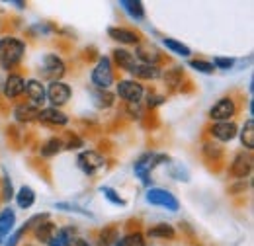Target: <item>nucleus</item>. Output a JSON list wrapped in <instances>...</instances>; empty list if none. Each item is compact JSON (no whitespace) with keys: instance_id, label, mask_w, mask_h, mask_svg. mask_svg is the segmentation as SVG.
Listing matches in <instances>:
<instances>
[{"instance_id":"393cba45","label":"nucleus","mask_w":254,"mask_h":246,"mask_svg":"<svg viewBox=\"0 0 254 246\" xmlns=\"http://www.w3.org/2000/svg\"><path fill=\"white\" fill-rule=\"evenodd\" d=\"M241 141H243V145L249 149V151H253L254 149V120H247L245 125H243V131H241Z\"/></svg>"},{"instance_id":"79ce46f5","label":"nucleus","mask_w":254,"mask_h":246,"mask_svg":"<svg viewBox=\"0 0 254 246\" xmlns=\"http://www.w3.org/2000/svg\"><path fill=\"white\" fill-rule=\"evenodd\" d=\"M2 86H4V78L0 76V90H2Z\"/></svg>"},{"instance_id":"c9c22d12","label":"nucleus","mask_w":254,"mask_h":246,"mask_svg":"<svg viewBox=\"0 0 254 246\" xmlns=\"http://www.w3.org/2000/svg\"><path fill=\"white\" fill-rule=\"evenodd\" d=\"M96 104L100 106V108H110L112 104H114V96L112 94H108L106 90H100V92H96Z\"/></svg>"},{"instance_id":"423d86ee","label":"nucleus","mask_w":254,"mask_h":246,"mask_svg":"<svg viewBox=\"0 0 254 246\" xmlns=\"http://www.w3.org/2000/svg\"><path fill=\"white\" fill-rule=\"evenodd\" d=\"M235 114H237V104H235L233 98H221V100H217L211 106V110H209V118L215 123L229 122Z\"/></svg>"},{"instance_id":"473e14b6","label":"nucleus","mask_w":254,"mask_h":246,"mask_svg":"<svg viewBox=\"0 0 254 246\" xmlns=\"http://www.w3.org/2000/svg\"><path fill=\"white\" fill-rule=\"evenodd\" d=\"M102 193H104V197H106L108 201H112L114 205H126V199H122V197H120V193H118L114 187L104 185V187H102Z\"/></svg>"},{"instance_id":"c756f323","label":"nucleus","mask_w":254,"mask_h":246,"mask_svg":"<svg viewBox=\"0 0 254 246\" xmlns=\"http://www.w3.org/2000/svg\"><path fill=\"white\" fill-rule=\"evenodd\" d=\"M164 82H166V86H168V88H172V90H174V88L182 82V68L174 66V68L166 70V74H164Z\"/></svg>"},{"instance_id":"a211bd4d","label":"nucleus","mask_w":254,"mask_h":246,"mask_svg":"<svg viewBox=\"0 0 254 246\" xmlns=\"http://www.w3.org/2000/svg\"><path fill=\"white\" fill-rule=\"evenodd\" d=\"M114 59L120 64V68H126L127 72L133 74V70L137 66V59L133 53H129L127 49H114Z\"/></svg>"},{"instance_id":"2eb2a0df","label":"nucleus","mask_w":254,"mask_h":246,"mask_svg":"<svg viewBox=\"0 0 254 246\" xmlns=\"http://www.w3.org/2000/svg\"><path fill=\"white\" fill-rule=\"evenodd\" d=\"M108 35H110L112 39L124 43V45H137V43H139V35H137L135 31L126 30V28H110V30H108Z\"/></svg>"},{"instance_id":"f257e3e1","label":"nucleus","mask_w":254,"mask_h":246,"mask_svg":"<svg viewBox=\"0 0 254 246\" xmlns=\"http://www.w3.org/2000/svg\"><path fill=\"white\" fill-rule=\"evenodd\" d=\"M26 53V43L16 39V37H4L0 39V66L4 70L14 68L18 62L22 61Z\"/></svg>"},{"instance_id":"9b49d317","label":"nucleus","mask_w":254,"mask_h":246,"mask_svg":"<svg viewBox=\"0 0 254 246\" xmlns=\"http://www.w3.org/2000/svg\"><path fill=\"white\" fill-rule=\"evenodd\" d=\"M24 86H26V80H24L20 74H8V76L4 78L2 90H4V96H6L8 100H14V98H18V96L24 94Z\"/></svg>"},{"instance_id":"0eeeda50","label":"nucleus","mask_w":254,"mask_h":246,"mask_svg":"<svg viewBox=\"0 0 254 246\" xmlns=\"http://www.w3.org/2000/svg\"><path fill=\"white\" fill-rule=\"evenodd\" d=\"M41 70H43V76H45V78H49L51 82H57V80L64 74V62L61 57L49 53V55L43 57Z\"/></svg>"},{"instance_id":"7ed1b4c3","label":"nucleus","mask_w":254,"mask_h":246,"mask_svg":"<svg viewBox=\"0 0 254 246\" xmlns=\"http://www.w3.org/2000/svg\"><path fill=\"white\" fill-rule=\"evenodd\" d=\"M92 84L100 90H108L114 84V68L108 57H100L92 68Z\"/></svg>"},{"instance_id":"20e7f679","label":"nucleus","mask_w":254,"mask_h":246,"mask_svg":"<svg viewBox=\"0 0 254 246\" xmlns=\"http://www.w3.org/2000/svg\"><path fill=\"white\" fill-rule=\"evenodd\" d=\"M147 201L151 205H157V207H164L168 211H178L180 209V201L176 199L174 193H170L168 189H162V187H151L147 191Z\"/></svg>"},{"instance_id":"9d476101","label":"nucleus","mask_w":254,"mask_h":246,"mask_svg":"<svg viewBox=\"0 0 254 246\" xmlns=\"http://www.w3.org/2000/svg\"><path fill=\"white\" fill-rule=\"evenodd\" d=\"M253 170V156L247 153H239L231 164V174L235 178H247Z\"/></svg>"},{"instance_id":"4be33fe9","label":"nucleus","mask_w":254,"mask_h":246,"mask_svg":"<svg viewBox=\"0 0 254 246\" xmlns=\"http://www.w3.org/2000/svg\"><path fill=\"white\" fill-rule=\"evenodd\" d=\"M133 74L137 78H143V80H157V78H160L162 72H160L159 66H155V64H137Z\"/></svg>"},{"instance_id":"aec40b11","label":"nucleus","mask_w":254,"mask_h":246,"mask_svg":"<svg viewBox=\"0 0 254 246\" xmlns=\"http://www.w3.org/2000/svg\"><path fill=\"white\" fill-rule=\"evenodd\" d=\"M120 6L126 10L133 20H137V22H141V20L145 18V6H143V2H139V0H122Z\"/></svg>"},{"instance_id":"f3484780","label":"nucleus","mask_w":254,"mask_h":246,"mask_svg":"<svg viewBox=\"0 0 254 246\" xmlns=\"http://www.w3.org/2000/svg\"><path fill=\"white\" fill-rule=\"evenodd\" d=\"M37 116H39V108L33 106V104H20V106H16V110H14V118L22 123L35 122Z\"/></svg>"},{"instance_id":"412c9836","label":"nucleus","mask_w":254,"mask_h":246,"mask_svg":"<svg viewBox=\"0 0 254 246\" xmlns=\"http://www.w3.org/2000/svg\"><path fill=\"white\" fill-rule=\"evenodd\" d=\"M16 203L20 209H30L33 203H35V191H33L30 185H22L16 193Z\"/></svg>"},{"instance_id":"ea45409f","label":"nucleus","mask_w":254,"mask_h":246,"mask_svg":"<svg viewBox=\"0 0 254 246\" xmlns=\"http://www.w3.org/2000/svg\"><path fill=\"white\" fill-rule=\"evenodd\" d=\"M68 246H92V245H88V241H84V239L72 237V241H70V245H68Z\"/></svg>"},{"instance_id":"f704fd0d","label":"nucleus","mask_w":254,"mask_h":246,"mask_svg":"<svg viewBox=\"0 0 254 246\" xmlns=\"http://www.w3.org/2000/svg\"><path fill=\"white\" fill-rule=\"evenodd\" d=\"M190 66L193 70H197V72H203V74H211L215 68H213V64L209 61H201V59H197V61H190Z\"/></svg>"},{"instance_id":"ddd939ff","label":"nucleus","mask_w":254,"mask_h":246,"mask_svg":"<svg viewBox=\"0 0 254 246\" xmlns=\"http://www.w3.org/2000/svg\"><path fill=\"white\" fill-rule=\"evenodd\" d=\"M209 133H211L217 141H231V139L237 137L239 129H237V125H235L233 122H219V123H213V125H211Z\"/></svg>"},{"instance_id":"cd10ccee","label":"nucleus","mask_w":254,"mask_h":246,"mask_svg":"<svg viewBox=\"0 0 254 246\" xmlns=\"http://www.w3.org/2000/svg\"><path fill=\"white\" fill-rule=\"evenodd\" d=\"M116 246H147V241L143 233H129L126 237L118 239Z\"/></svg>"},{"instance_id":"c85d7f7f","label":"nucleus","mask_w":254,"mask_h":246,"mask_svg":"<svg viewBox=\"0 0 254 246\" xmlns=\"http://www.w3.org/2000/svg\"><path fill=\"white\" fill-rule=\"evenodd\" d=\"M74 237V229H59L55 239L49 243V246H68Z\"/></svg>"},{"instance_id":"6ab92c4d","label":"nucleus","mask_w":254,"mask_h":246,"mask_svg":"<svg viewBox=\"0 0 254 246\" xmlns=\"http://www.w3.org/2000/svg\"><path fill=\"white\" fill-rule=\"evenodd\" d=\"M14 223H16V213L12 209L0 211V241H4L14 231Z\"/></svg>"},{"instance_id":"1a4fd4ad","label":"nucleus","mask_w":254,"mask_h":246,"mask_svg":"<svg viewBox=\"0 0 254 246\" xmlns=\"http://www.w3.org/2000/svg\"><path fill=\"white\" fill-rule=\"evenodd\" d=\"M45 98L53 104V108H59V106H63V104L68 102V98H70V86L61 82V80L51 82L49 88L45 90Z\"/></svg>"},{"instance_id":"58836bf2","label":"nucleus","mask_w":254,"mask_h":246,"mask_svg":"<svg viewBox=\"0 0 254 246\" xmlns=\"http://www.w3.org/2000/svg\"><path fill=\"white\" fill-rule=\"evenodd\" d=\"M22 235H24V231H22V229H20V231H16L12 237H8V241H6L4 245H6V246H16V245H18V241L22 239Z\"/></svg>"},{"instance_id":"5701e85b","label":"nucleus","mask_w":254,"mask_h":246,"mask_svg":"<svg viewBox=\"0 0 254 246\" xmlns=\"http://www.w3.org/2000/svg\"><path fill=\"white\" fill-rule=\"evenodd\" d=\"M137 59H141L143 64H155L160 61L159 51L155 47H149V45H139L137 47Z\"/></svg>"},{"instance_id":"4468645a","label":"nucleus","mask_w":254,"mask_h":246,"mask_svg":"<svg viewBox=\"0 0 254 246\" xmlns=\"http://www.w3.org/2000/svg\"><path fill=\"white\" fill-rule=\"evenodd\" d=\"M24 92L28 94V98L32 100L33 106H41L45 102V86L41 84V80H26V86H24Z\"/></svg>"},{"instance_id":"b1692460","label":"nucleus","mask_w":254,"mask_h":246,"mask_svg":"<svg viewBox=\"0 0 254 246\" xmlns=\"http://www.w3.org/2000/svg\"><path fill=\"white\" fill-rule=\"evenodd\" d=\"M147 235H149L151 239H174V237H176V231H174V227L168 225V223H159V225L151 227Z\"/></svg>"},{"instance_id":"7c9ffc66","label":"nucleus","mask_w":254,"mask_h":246,"mask_svg":"<svg viewBox=\"0 0 254 246\" xmlns=\"http://www.w3.org/2000/svg\"><path fill=\"white\" fill-rule=\"evenodd\" d=\"M118 239H120L118 231L114 227H108V229H104L100 233V246H116Z\"/></svg>"},{"instance_id":"6e6552de","label":"nucleus","mask_w":254,"mask_h":246,"mask_svg":"<svg viewBox=\"0 0 254 246\" xmlns=\"http://www.w3.org/2000/svg\"><path fill=\"white\" fill-rule=\"evenodd\" d=\"M143 94H145L143 86L135 80H120L118 82V96L122 100H126L127 104H139Z\"/></svg>"},{"instance_id":"f8f14e48","label":"nucleus","mask_w":254,"mask_h":246,"mask_svg":"<svg viewBox=\"0 0 254 246\" xmlns=\"http://www.w3.org/2000/svg\"><path fill=\"white\" fill-rule=\"evenodd\" d=\"M37 120L43 123H47V125H53V127H63V125L68 123V116H64L59 108H53V106H51V108L39 110Z\"/></svg>"},{"instance_id":"f03ea898","label":"nucleus","mask_w":254,"mask_h":246,"mask_svg":"<svg viewBox=\"0 0 254 246\" xmlns=\"http://www.w3.org/2000/svg\"><path fill=\"white\" fill-rule=\"evenodd\" d=\"M164 160H168V156H164V154H157V153H147L143 154L135 164H133V170H135V174L141 178V182L143 184H151V172L162 164Z\"/></svg>"},{"instance_id":"dca6fc26","label":"nucleus","mask_w":254,"mask_h":246,"mask_svg":"<svg viewBox=\"0 0 254 246\" xmlns=\"http://www.w3.org/2000/svg\"><path fill=\"white\" fill-rule=\"evenodd\" d=\"M57 231H59L57 225H53L51 221H41V223L35 227V239L41 241V243H45V245H49V243L55 239Z\"/></svg>"},{"instance_id":"72a5a7b5","label":"nucleus","mask_w":254,"mask_h":246,"mask_svg":"<svg viewBox=\"0 0 254 246\" xmlns=\"http://www.w3.org/2000/svg\"><path fill=\"white\" fill-rule=\"evenodd\" d=\"M2 197L6 199V201H10L12 197H14V187H12V180H10V176L4 172L2 174Z\"/></svg>"},{"instance_id":"a878e982","label":"nucleus","mask_w":254,"mask_h":246,"mask_svg":"<svg viewBox=\"0 0 254 246\" xmlns=\"http://www.w3.org/2000/svg\"><path fill=\"white\" fill-rule=\"evenodd\" d=\"M162 43H164V47L168 49V51H172V53H176V55H180V57H190V47L188 45H184L182 41H176V39H170V37H166V39H162Z\"/></svg>"},{"instance_id":"39448f33","label":"nucleus","mask_w":254,"mask_h":246,"mask_svg":"<svg viewBox=\"0 0 254 246\" xmlns=\"http://www.w3.org/2000/svg\"><path fill=\"white\" fill-rule=\"evenodd\" d=\"M76 162H78V168H80L86 176L98 174V172L104 168V164H106L104 156L100 153H96V151H84V153H80Z\"/></svg>"},{"instance_id":"4c0bfd02","label":"nucleus","mask_w":254,"mask_h":246,"mask_svg":"<svg viewBox=\"0 0 254 246\" xmlns=\"http://www.w3.org/2000/svg\"><path fill=\"white\" fill-rule=\"evenodd\" d=\"M164 96H159V94H149V98H147V104H149V108H155V106H160V104H164Z\"/></svg>"},{"instance_id":"2f4dec72","label":"nucleus","mask_w":254,"mask_h":246,"mask_svg":"<svg viewBox=\"0 0 254 246\" xmlns=\"http://www.w3.org/2000/svg\"><path fill=\"white\" fill-rule=\"evenodd\" d=\"M201 151H203V154H205L207 160H213V162L219 160V158L223 156V149L217 145V143H205Z\"/></svg>"},{"instance_id":"e433bc0d","label":"nucleus","mask_w":254,"mask_h":246,"mask_svg":"<svg viewBox=\"0 0 254 246\" xmlns=\"http://www.w3.org/2000/svg\"><path fill=\"white\" fill-rule=\"evenodd\" d=\"M211 64H213V68H223V70H229V68L235 64V61H233V59H227V57H215Z\"/></svg>"},{"instance_id":"a19ab883","label":"nucleus","mask_w":254,"mask_h":246,"mask_svg":"<svg viewBox=\"0 0 254 246\" xmlns=\"http://www.w3.org/2000/svg\"><path fill=\"white\" fill-rule=\"evenodd\" d=\"M78 145H82V141H80V139H76V137H74V139H70V141H68V143H66V145H64V147H66V149H76V147H78Z\"/></svg>"},{"instance_id":"bb28decb","label":"nucleus","mask_w":254,"mask_h":246,"mask_svg":"<svg viewBox=\"0 0 254 246\" xmlns=\"http://www.w3.org/2000/svg\"><path fill=\"white\" fill-rule=\"evenodd\" d=\"M64 147V143L57 137H51L49 141H45L41 145V156H55L57 153H61Z\"/></svg>"}]
</instances>
